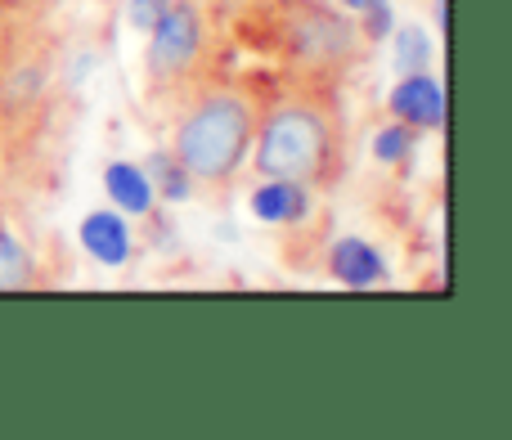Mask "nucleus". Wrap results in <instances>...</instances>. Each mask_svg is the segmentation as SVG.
Returning <instances> with one entry per match:
<instances>
[{"label":"nucleus","mask_w":512,"mask_h":440,"mask_svg":"<svg viewBox=\"0 0 512 440\" xmlns=\"http://www.w3.org/2000/svg\"><path fill=\"white\" fill-rule=\"evenodd\" d=\"M248 158L270 180H292L310 194L333 189L351 167V131L333 81L297 77L283 86L256 117Z\"/></svg>","instance_id":"nucleus-1"},{"label":"nucleus","mask_w":512,"mask_h":440,"mask_svg":"<svg viewBox=\"0 0 512 440\" xmlns=\"http://www.w3.org/2000/svg\"><path fill=\"white\" fill-rule=\"evenodd\" d=\"M256 99L230 81H207L180 108L176 135H171V158L198 189H225L243 171L256 135Z\"/></svg>","instance_id":"nucleus-2"},{"label":"nucleus","mask_w":512,"mask_h":440,"mask_svg":"<svg viewBox=\"0 0 512 440\" xmlns=\"http://www.w3.org/2000/svg\"><path fill=\"white\" fill-rule=\"evenodd\" d=\"M59 41L27 9L0 18V122L41 140L59 99Z\"/></svg>","instance_id":"nucleus-3"},{"label":"nucleus","mask_w":512,"mask_h":440,"mask_svg":"<svg viewBox=\"0 0 512 440\" xmlns=\"http://www.w3.org/2000/svg\"><path fill=\"white\" fill-rule=\"evenodd\" d=\"M212 59V32L198 0H167L158 23L149 27L144 50V81L158 104H185L207 77Z\"/></svg>","instance_id":"nucleus-4"},{"label":"nucleus","mask_w":512,"mask_h":440,"mask_svg":"<svg viewBox=\"0 0 512 440\" xmlns=\"http://www.w3.org/2000/svg\"><path fill=\"white\" fill-rule=\"evenodd\" d=\"M279 50L292 63L297 77L310 81H342L360 68L364 59V32L346 9L301 0L279 18Z\"/></svg>","instance_id":"nucleus-5"},{"label":"nucleus","mask_w":512,"mask_h":440,"mask_svg":"<svg viewBox=\"0 0 512 440\" xmlns=\"http://www.w3.org/2000/svg\"><path fill=\"white\" fill-rule=\"evenodd\" d=\"M387 104H391V117L409 122L414 131H441L445 126V86L432 72H400Z\"/></svg>","instance_id":"nucleus-6"},{"label":"nucleus","mask_w":512,"mask_h":440,"mask_svg":"<svg viewBox=\"0 0 512 440\" xmlns=\"http://www.w3.org/2000/svg\"><path fill=\"white\" fill-rule=\"evenodd\" d=\"M328 270L333 279L351 283V288H373V283H387V261H382L378 247H369L364 238H342L328 252Z\"/></svg>","instance_id":"nucleus-7"},{"label":"nucleus","mask_w":512,"mask_h":440,"mask_svg":"<svg viewBox=\"0 0 512 440\" xmlns=\"http://www.w3.org/2000/svg\"><path fill=\"white\" fill-rule=\"evenodd\" d=\"M310 212V189L292 185V180H270L252 194V216L265 220V225H297L301 216Z\"/></svg>","instance_id":"nucleus-8"},{"label":"nucleus","mask_w":512,"mask_h":440,"mask_svg":"<svg viewBox=\"0 0 512 440\" xmlns=\"http://www.w3.org/2000/svg\"><path fill=\"white\" fill-rule=\"evenodd\" d=\"M81 247L99 265H122L131 256V229L117 212H90L86 225H81Z\"/></svg>","instance_id":"nucleus-9"},{"label":"nucleus","mask_w":512,"mask_h":440,"mask_svg":"<svg viewBox=\"0 0 512 440\" xmlns=\"http://www.w3.org/2000/svg\"><path fill=\"white\" fill-rule=\"evenodd\" d=\"M32 153H36V135H23V131L0 122V212H5L9 198L27 185Z\"/></svg>","instance_id":"nucleus-10"},{"label":"nucleus","mask_w":512,"mask_h":440,"mask_svg":"<svg viewBox=\"0 0 512 440\" xmlns=\"http://www.w3.org/2000/svg\"><path fill=\"white\" fill-rule=\"evenodd\" d=\"M27 288H41L36 256L27 252V243L0 216V292H27Z\"/></svg>","instance_id":"nucleus-11"},{"label":"nucleus","mask_w":512,"mask_h":440,"mask_svg":"<svg viewBox=\"0 0 512 440\" xmlns=\"http://www.w3.org/2000/svg\"><path fill=\"white\" fill-rule=\"evenodd\" d=\"M104 185H108V194H113V203L122 207V212H135V216H144L153 207V185L144 180V171H135V167H126V162H113V167L104 171Z\"/></svg>","instance_id":"nucleus-12"},{"label":"nucleus","mask_w":512,"mask_h":440,"mask_svg":"<svg viewBox=\"0 0 512 440\" xmlns=\"http://www.w3.org/2000/svg\"><path fill=\"white\" fill-rule=\"evenodd\" d=\"M414 149H418V131L409 122H391L373 135V158L387 162V167H409Z\"/></svg>","instance_id":"nucleus-13"},{"label":"nucleus","mask_w":512,"mask_h":440,"mask_svg":"<svg viewBox=\"0 0 512 440\" xmlns=\"http://www.w3.org/2000/svg\"><path fill=\"white\" fill-rule=\"evenodd\" d=\"M337 5L360 18V32L369 41H382L391 32V0H337Z\"/></svg>","instance_id":"nucleus-14"},{"label":"nucleus","mask_w":512,"mask_h":440,"mask_svg":"<svg viewBox=\"0 0 512 440\" xmlns=\"http://www.w3.org/2000/svg\"><path fill=\"white\" fill-rule=\"evenodd\" d=\"M149 185H153V194L162 189L167 198H189V176L180 171V162L171 158V153H167V158H158V167H153V180H149Z\"/></svg>","instance_id":"nucleus-15"},{"label":"nucleus","mask_w":512,"mask_h":440,"mask_svg":"<svg viewBox=\"0 0 512 440\" xmlns=\"http://www.w3.org/2000/svg\"><path fill=\"white\" fill-rule=\"evenodd\" d=\"M423 63H427L423 32H418V27H405V32H400V50H396V68L400 72H423Z\"/></svg>","instance_id":"nucleus-16"},{"label":"nucleus","mask_w":512,"mask_h":440,"mask_svg":"<svg viewBox=\"0 0 512 440\" xmlns=\"http://www.w3.org/2000/svg\"><path fill=\"white\" fill-rule=\"evenodd\" d=\"M162 5H167V0H135V9H131V23H135V27H144V32H149V27L158 23Z\"/></svg>","instance_id":"nucleus-17"},{"label":"nucleus","mask_w":512,"mask_h":440,"mask_svg":"<svg viewBox=\"0 0 512 440\" xmlns=\"http://www.w3.org/2000/svg\"><path fill=\"white\" fill-rule=\"evenodd\" d=\"M432 18L441 23V32H445V23H450V9H445V0H432Z\"/></svg>","instance_id":"nucleus-18"},{"label":"nucleus","mask_w":512,"mask_h":440,"mask_svg":"<svg viewBox=\"0 0 512 440\" xmlns=\"http://www.w3.org/2000/svg\"><path fill=\"white\" fill-rule=\"evenodd\" d=\"M27 5H32V0H0V18H5V14H18V9H27Z\"/></svg>","instance_id":"nucleus-19"}]
</instances>
